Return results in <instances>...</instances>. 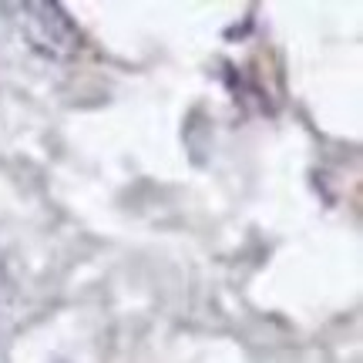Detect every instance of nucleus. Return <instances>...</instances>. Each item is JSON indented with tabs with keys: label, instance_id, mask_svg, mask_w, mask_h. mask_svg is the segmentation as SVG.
Wrapping results in <instances>:
<instances>
[]
</instances>
